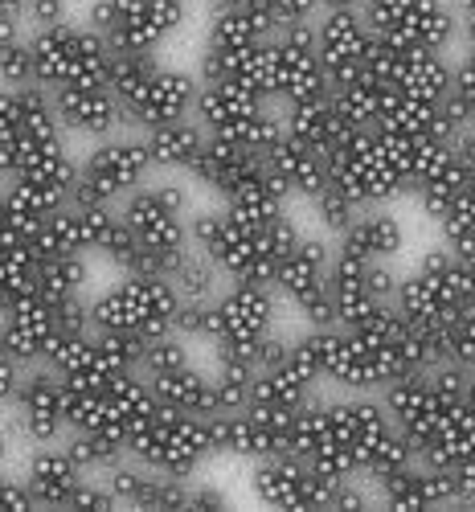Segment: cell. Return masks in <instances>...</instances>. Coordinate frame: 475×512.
Returning <instances> with one entry per match:
<instances>
[{
  "label": "cell",
  "mask_w": 475,
  "mask_h": 512,
  "mask_svg": "<svg viewBox=\"0 0 475 512\" xmlns=\"http://www.w3.org/2000/svg\"><path fill=\"white\" fill-rule=\"evenodd\" d=\"M54 111L62 132H74L86 140H107L123 132V103L111 95L107 82H82V87L54 91Z\"/></svg>",
  "instance_id": "cell-15"
},
{
  "label": "cell",
  "mask_w": 475,
  "mask_h": 512,
  "mask_svg": "<svg viewBox=\"0 0 475 512\" xmlns=\"http://www.w3.org/2000/svg\"><path fill=\"white\" fill-rule=\"evenodd\" d=\"M193 353H189V340L181 332H156L144 340V357H140V373L144 377H160V373H172V369H181L189 365Z\"/></svg>",
  "instance_id": "cell-34"
},
{
  "label": "cell",
  "mask_w": 475,
  "mask_h": 512,
  "mask_svg": "<svg viewBox=\"0 0 475 512\" xmlns=\"http://www.w3.org/2000/svg\"><path fill=\"white\" fill-rule=\"evenodd\" d=\"M459 5H471V0H459Z\"/></svg>",
  "instance_id": "cell-51"
},
{
  "label": "cell",
  "mask_w": 475,
  "mask_h": 512,
  "mask_svg": "<svg viewBox=\"0 0 475 512\" xmlns=\"http://www.w3.org/2000/svg\"><path fill=\"white\" fill-rule=\"evenodd\" d=\"M66 451L78 459L86 476H103L127 459V439L115 431H66Z\"/></svg>",
  "instance_id": "cell-30"
},
{
  "label": "cell",
  "mask_w": 475,
  "mask_h": 512,
  "mask_svg": "<svg viewBox=\"0 0 475 512\" xmlns=\"http://www.w3.org/2000/svg\"><path fill=\"white\" fill-rule=\"evenodd\" d=\"M373 29L361 9H324L316 17V54L328 70V82L340 87L365 70Z\"/></svg>",
  "instance_id": "cell-10"
},
{
  "label": "cell",
  "mask_w": 475,
  "mask_h": 512,
  "mask_svg": "<svg viewBox=\"0 0 475 512\" xmlns=\"http://www.w3.org/2000/svg\"><path fill=\"white\" fill-rule=\"evenodd\" d=\"M172 332L185 340H209L213 336V300H181L172 316Z\"/></svg>",
  "instance_id": "cell-37"
},
{
  "label": "cell",
  "mask_w": 475,
  "mask_h": 512,
  "mask_svg": "<svg viewBox=\"0 0 475 512\" xmlns=\"http://www.w3.org/2000/svg\"><path fill=\"white\" fill-rule=\"evenodd\" d=\"M127 455L152 467V472L193 480L201 463L213 459L205 414H177L160 406L136 435H127Z\"/></svg>",
  "instance_id": "cell-4"
},
{
  "label": "cell",
  "mask_w": 475,
  "mask_h": 512,
  "mask_svg": "<svg viewBox=\"0 0 475 512\" xmlns=\"http://www.w3.org/2000/svg\"><path fill=\"white\" fill-rule=\"evenodd\" d=\"M0 410H5V406H0Z\"/></svg>",
  "instance_id": "cell-52"
},
{
  "label": "cell",
  "mask_w": 475,
  "mask_h": 512,
  "mask_svg": "<svg viewBox=\"0 0 475 512\" xmlns=\"http://www.w3.org/2000/svg\"><path fill=\"white\" fill-rule=\"evenodd\" d=\"M156 410H160V402H156L152 381L144 373H123L111 386H103V431H115L127 439V435H136Z\"/></svg>",
  "instance_id": "cell-22"
},
{
  "label": "cell",
  "mask_w": 475,
  "mask_h": 512,
  "mask_svg": "<svg viewBox=\"0 0 475 512\" xmlns=\"http://www.w3.org/2000/svg\"><path fill=\"white\" fill-rule=\"evenodd\" d=\"M263 164L287 185L291 197H304V201H312V197L332 181V177H328V156L316 152V148L304 144V140H295L287 127L263 148Z\"/></svg>",
  "instance_id": "cell-17"
},
{
  "label": "cell",
  "mask_w": 475,
  "mask_h": 512,
  "mask_svg": "<svg viewBox=\"0 0 475 512\" xmlns=\"http://www.w3.org/2000/svg\"><path fill=\"white\" fill-rule=\"evenodd\" d=\"M402 246H406V226L381 205L361 209L357 222L336 238V250H349L357 259H377V263H390Z\"/></svg>",
  "instance_id": "cell-24"
},
{
  "label": "cell",
  "mask_w": 475,
  "mask_h": 512,
  "mask_svg": "<svg viewBox=\"0 0 475 512\" xmlns=\"http://www.w3.org/2000/svg\"><path fill=\"white\" fill-rule=\"evenodd\" d=\"M250 488L258 496V504L267 508H283V512H316L324 508L328 488L316 480L312 467L299 455H271L250 463Z\"/></svg>",
  "instance_id": "cell-9"
},
{
  "label": "cell",
  "mask_w": 475,
  "mask_h": 512,
  "mask_svg": "<svg viewBox=\"0 0 475 512\" xmlns=\"http://www.w3.org/2000/svg\"><path fill=\"white\" fill-rule=\"evenodd\" d=\"M86 283H91V263H86V254H54V259L37 263V295H46V300L86 295Z\"/></svg>",
  "instance_id": "cell-31"
},
{
  "label": "cell",
  "mask_w": 475,
  "mask_h": 512,
  "mask_svg": "<svg viewBox=\"0 0 475 512\" xmlns=\"http://www.w3.org/2000/svg\"><path fill=\"white\" fill-rule=\"evenodd\" d=\"M328 177L336 189L349 193L361 209L385 205L390 197L406 193V181L398 173V164L390 160L385 144L377 140L373 127H357L336 152H328Z\"/></svg>",
  "instance_id": "cell-7"
},
{
  "label": "cell",
  "mask_w": 475,
  "mask_h": 512,
  "mask_svg": "<svg viewBox=\"0 0 475 512\" xmlns=\"http://www.w3.org/2000/svg\"><path fill=\"white\" fill-rule=\"evenodd\" d=\"M21 37H33L25 9H17V5H0V41H21Z\"/></svg>",
  "instance_id": "cell-44"
},
{
  "label": "cell",
  "mask_w": 475,
  "mask_h": 512,
  "mask_svg": "<svg viewBox=\"0 0 475 512\" xmlns=\"http://www.w3.org/2000/svg\"><path fill=\"white\" fill-rule=\"evenodd\" d=\"M193 119L205 127V136L234 140L258 156L283 132V111H275L271 99H258L234 87H205V82H201Z\"/></svg>",
  "instance_id": "cell-6"
},
{
  "label": "cell",
  "mask_w": 475,
  "mask_h": 512,
  "mask_svg": "<svg viewBox=\"0 0 475 512\" xmlns=\"http://www.w3.org/2000/svg\"><path fill=\"white\" fill-rule=\"evenodd\" d=\"M312 213H316V222H320V230L328 234V238H340L344 230H349L353 222H357V213H361V205L344 193V189H336L332 181L312 197Z\"/></svg>",
  "instance_id": "cell-35"
},
{
  "label": "cell",
  "mask_w": 475,
  "mask_h": 512,
  "mask_svg": "<svg viewBox=\"0 0 475 512\" xmlns=\"http://www.w3.org/2000/svg\"><path fill=\"white\" fill-rule=\"evenodd\" d=\"M164 279L172 283V291H177L181 300H218V291L226 287L222 283L226 279L222 267L213 263L205 250H197V246H185L177 259H172Z\"/></svg>",
  "instance_id": "cell-28"
},
{
  "label": "cell",
  "mask_w": 475,
  "mask_h": 512,
  "mask_svg": "<svg viewBox=\"0 0 475 512\" xmlns=\"http://www.w3.org/2000/svg\"><path fill=\"white\" fill-rule=\"evenodd\" d=\"M263 9L271 13L275 21V33L287 29V25H304V21H316L324 9L320 0H263Z\"/></svg>",
  "instance_id": "cell-39"
},
{
  "label": "cell",
  "mask_w": 475,
  "mask_h": 512,
  "mask_svg": "<svg viewBox=\"0 0 475 512\" xmlns=\"http://www.w3.org/2000/svg\"><path fill=\"white\" fill-rule=\"evenodd\" d=\"M115 209H119L123 226L132 230L148 250L164 254V259H172L177 250L189 246V218H181L177 209H168L160 201V193L152 189V181L140 185V189H132Z\"/></svg>",
  "instance_id": "cell-13"
},
{
  "label": "cell",
  "mask_w": 475,
  "mask_h": 512,
  "mask_svg": "<svg viewBox=\"0 0 475 512\" xmlns=\"http://www.w3.org/2000/svg\"><path fill=\"white\" fill-rule=\"evenodd\" d=\"M197 78L205 87H234L258 99H271V41L263 46H205Z\"/></svg>",
  "instance_id": "cell-14"
},
{
  "label": "cell",
  "mask_w": 475,
  "mask_h": 512,
  "mask_svg": "<svg viewBox=\"0 0 475 512\" xmlns=\"http://www.w3.org/2000/svg\"><path fill=\"white\" fill-rule=\"evenodd\" d=\"M197 95H201V78L197 74L160 66L152 74V82L140 91V99L123 107V127H127V132L144 136V132H152V127H160V123L189 119L193 107H197Z\"/></svg>",
  "instance_id": "cell-11"
},
{
  "label": "cell",
  "mask_w": 475,
  "mask_h": 512,
  "mask_svg": "<svg viewBox=\"0 0 475 512\" xmlns=\"http://www.w3.org/2000/svg\"><path fill=\"white\" fill-rule=\"evenodd\" d=\"M152 189L160 193V201L168 209H177L181 218H189V213H193V189L181 181V173H168L164 181H152Z\"/></svg>",
  "instance_id": "cell-41"
},
{
  "label": "cell",
  "mask_w": 475,
  "mask_h": 512,
  "mask_svg": "<svg viewBox=\"0 0 475 512\" xmlns=\"http://www.w3.org/2000/svg\"><path fill=\"white\" fill-rule=\"evenodd\" d=\"M74 508H86V512H111V508H119V500L111 496V488H107L103 480H91V476H86V480L70 492V500H66V512H74Z\"/></svg>",
  "instance_id": "cell-40"
},
{
  "label": "cell",
  "mask_w": 475,
  "mask_h": 512,
  "mask_svg": "<svg viewBox=\"0 0 475 512\" xmlns=\"http://www.w3.org/2000/svg\"><path fill=\"white\" fill-rule=\"evenodd\" d=\"M205 140H209L205 127L193 115L160 123V127H152V132H144V144H148V156H152L156 173H181V177L193 173V164L205 152Z\"/></svg>",
  "instance_id": "cell-23"
},
{
  "label": "cell",
  "mask_w": 475,
  "mask_h": 512,
  "mask_svg": "<svg viewBox=\"0 0 475 512\" xmlns=\"http://www.w3.org/2000/svg\"><path fill=\"white\" fill-rule=\"evenodd\" d=\"M254 365L246 361H213V410L209 414H238L250 406V386H254Z\"/></svg>",
  "instance_id": "cell-32"
},
{
  "label": "cell",
  "mask_w": 475,
  "mask_h": 512,
  "mask_svg": "<svg viewBox=\"0 0 475 512\" xmlns=\"http://www.w3.org/2000/svg\"><path fill=\"white\" fill-rule=\"evenodd\" d=\"M320 95H332V82L316 46H295V41L275 37L271 41V103L287 107V103L320 99Z\"/></svg>",
  "instance_id": "cell-16"
},
{
  "label": "cell",
  "mask_w": 475,
  "mask_h": 512,
  "mask_svg": "<svg viewBox=\"0 0 475 512\" xmlns=\"http://www.w3.org/2000/svg\"><path fill=\"white\" fill-rule=\"evenodd\" d=\"M332 250H336V242H328V238H316V234L299 238L295 250L271 275V287H275L279 300L304 304L308 295L324 291L328 287V267H332Z\"/></svg>",
  "instance_id": "cell-18"
},
{
  "label": "cell",
  "mask_w": 475,
  "mask_h": 512,
  "mask_svg": "<svg viewBox=\"0 0 475 512\" xmlns=\"http://www.w3.org/2000/svg\"><path fill=\"white\" fill-rule=\"evenodd\" d=\"M66 9H70V0H25L29 29L37 33V29H50V25H58V21H70Z\"/></svg>",
  "instance_id": "cell-42"
},
{
  "label": "cell",
  "mask_w": 475,
  "mask_h": 512,
  "mask_svg": "<svg viewBox=\"0 0 475 512\" xmlns=\"http://www.w3.org/2000/svg\"><path fill=\"white\" fill-rule=\"evenodd\" d=\"M82 480H86V472L78 467V459L66 451V443L62 447H54V443L37 447L29 467H25V476H21L25 492L33 496V508H66L70 492Z\"/></svg>",
  "instance_id": "cell-19"
},
{
  "label": "cell",
  "mask_w": 475,
  "mask_h": 512,
  "mask_svg": "<svg viewBox=\"0 0 475 512\" xmlns=\"http://www.w3.org/2000/svg\"><path fill=\"white\" fill-rule=\"evenodd\" d=\"M283 111V127L295 136V140H304V144H312L316 152H336L344 140H349L357 127L340 115V107H336V99L332 95H320V99H304V103H287V107H279Z\"/></svg>",
  "instance_id": "cell-21"
},
{
  "label": "cell",
  "mask_w": 475,
  "mask_h": 512,
  "mask_svg": "<svg viewBox=\"0 0 475 512\" xmlns=\"http://www.w3.org/2000/svg\"><path fill=\"white\" fill-rule=\"evenodd\" d=\"M459 25H463V33H467V46H475V0H471V5H463Z\"/></svg>",
  "instance_id": "cell-48"
},
{
  "label": "cell",
  "mask_w": 475,
  "mask_h": 512,
  "mask_svg": "<svg viewBox=\"0 0 475 512\" xmlns=\"http://www.w3.org/2000/svg\"><path fill=\"white\" fill-rule=\"evenodd\" d=\"M37 82V62H33V37L21 41H0V87H33Z\"/></svg>",
  "instance_id": "cell-36"
},
{
  "label": "cell",
  "mask_w": 475,
  "mask_h": 512,
  "mask_svg": "<svg viewBox=\"0 0 475 512\" xmlns=\"http://www.w3.org/2000/svg\"><path fill=\"white\" fill-rule=\"evenodd\" d=\"M21 377H25V365L13 361L5 349H0V406H9V402H13V394H17V386H21Z\"/></svg>",
  "instance_id": "cell-45"
},
{
  "label": "cell",
  "mask_w": 475,
  "mask_h": 512,
  "mask_svg": "<svg viewBox=\"0 0 475 512\" xmlns=\"http://www.w3.org/2000/svg\"><path fill=\"white\" fill-rule=\"evenodd\" d=\"M275 41V21L263 9V0H250V5H222L213 9L209 29H205V46H263Z\"/></svg>",
  "instance_id": "cell-26"
},
{
  "label": "cell",
  "mask_w": 475,
  "mask_h": 512,
  "mask_svg": "<svg viewBox=\"0 0 475 512\" xmlns=\"http://www.w3.org/2000/svg\"><path fill=\"white\" fill-rule=\"evenodd\" d=\"M148 381H152V394L164 410H177V414H209L213 410V381L193 361L172 373L148 377Z\"/></svg>",
  "instance_id": "cell-27"
},
{
  "label": "cell",
  "mask_w": 475,
  "mask_h": 512,
  "mask_svg": "<svg viewBox=\"0 0 475 512\" xmlns=\"http://www.w3.org/2000/svg\"><path fill=\"white\" fill-rule=\"evenodd\" d=\"M0 508H33V496L25 492L21 480H9L0 472Z\"/></svg>",
  "instance_id": "cell-46"
},
{
  "label": "cell",
  "mask_w": 475,
  "mask_h": 512,
  "mask_svg": "<svg viewBox=\"0 0 475 512\" xmlns=\"http://www.w3.org/2000/svg\"><path fill=\"white\" fill-rule=\"evenodd\" d=\"M181 295L172 291L164 275H119L107 291L91 300V320L95 332H136V336H156L172 328Z\"/></svg>",
  "instance_id": "cell-2"
},
{
  "label": "cell",
  "mask_w": 475,
  "mask_h": 512,
  "mask_svg": "<svg viewBox=\"0 0 475 512\" xmlns=\"http://www.w3.org/2000/svg\"><path fill=\"white\" fill-rule=\"evenodd\" d=\"M365 0H320V9H361Z\"/></svg>",
  "instance_id": "cell-49"
},
{
  "label": "cell",
  "mask_w": 475,
  "mask_h": 512,
  "mask_svg": "<svg viewBox=\"0 0 475 512\" xmlns=\"http://www.w3.org/2000/svg\"><path fill=\"white\" fill-rule=\"evenodd\" d=\"M164 62L156 54H111V66H107V87L111 95L127 107V103H136L140 91L152 82V74L160 70Z\"/></svg>",
  "instance_id": "cell-33"
},
{
  "label": "cell",
  "mask_w": 475,
  "mask_h": 512,
  "mask_svg": "<svg viewBox=\"0 0 475 512\" xmlns=\"http://www.w3.org/2000/svg\"><path fill=\"white\" fill-rule=\"evenodd\" d=\"M152 156L140 132L107 136L91 148V156L78 160V181L70 189V205H119L132 189L152 181Z\"/></svg>",
  "instance_id": "cell-3"
},
{
  "label": "cell",
  "mask_w": 475,
  "mask_h": 512,
  "mask_svg": "<svg viewBox=\"0 0 475 512\" xmlns=\"http://www.w3.org/2000/svg\"><path fill=\"white\" fill-rule=\"evenodd\" d=\"M279 295L271 283H226L213 300V340H258L275 328Z\"/></svg>",
  "instance_id": "cell-12"
},
{
  "label": "cell",
  "mask_w": 475,
  "mask_h": 512,
  "mask_svg": "<svg viewBox=\"0 0 475 512\" xmlns=\"http://www.w3.org/2000/svg\"><path fill=\"white\" fill-rule=\"evenodd\" d=\"M21 136V107H17V91L0 87V148H9Z\"/></svg>",
  "instance_id": "cell-43"
},
{
  "label": "cell",
  "mask_w": 475,
  "mask_h": 512,
  "mask_svg": "<svg viewBox=\"0 0 475 512\" xmlns=\"http://www.w3.org/2000/svg\"><path fill=\"white\" fill-rule=\"evenodd\" d=\"M33 62H37V87H46V91L82 87V82H107L111 46L86 21L82 25L58 21L50 29L33 33Z\"/></svg>",
  "instance_id": "cell-1"
},
{
  "label": "cell",
  "mask_w": 475,
  "mask_h": 512,
  "mask_svg": "<svg viewBox=\"0 0 475 512\" xmlns=\"http://www.w3.org/2000/svg\"><path fill=\"white\" fill-rule=\"evenodd\" d=\"M189 508H226V496H222L218 488H209V484H193Z\"/></svg>",
  "instance_id": "cell-47"
},
{
  "label": "cell",
  "mask_w": 475,
  "mask_h": 512,
  "mask_svg": "<svg viewBox=\"0 0 475 512\" xmlns=\"http://www.w3.org/2000/svg\"><path fill=\"white\" fill-rule=\"evenodd\" d=\"M185 0H91L86 25L107 37L111 54H156L181 29Z\"/></svg>",
  "instance_id": "cell-5"
},
{
  "label": "cell",
  "mask_w": 475,
  "mask_h": 512,
  "mask_svg": "<svg viewBox=\"0 0 475 512\" xmlns=\"http://www.w3.org/2000/svg\"><path fill=\"white\" fill-rule=\"evenodd\" d=\"M447 357L463 369H475V308H463L447 324Z\"/></svg>",
  "instance_id": "cell-38"
},
{
  "label": "cell",
  "mask_w": 475,
  "mask_h": 512,
  "mask_svg": "<svg viewBox=\"0 0 475 512\" xmlns=\"http://www.w3.org/2000/svg\"><path fill=\"white\" fill-rule=\"evenodd\" d=\"M451 78H455V62H447V54L406 46L390 87L410 99H422V103H439L451 91Z\"/></svg>",
  "instance_id": "cell-25"
},
{
  "label": "cell",
  "mask_w": 475,
  "mask_h": 512,
  "mask_svg": "<svg viewBox=\"0 0 475 512\" xmlns=\"http://www.w3.org/2000/svg\"><path fill=\"white\" fill-rule=\"evenodd\" d=\"M263 168V156L258 152H250V148H242V144H234V140H218V136H209L205 140V152H201V160L193 164V181L201 185V189H209L218 201H226V197H234L238 189H242V181L250 177V173H258Z\"/></svg>",
  "instance_id": "cell-20"
},
{
  "label": "cell",
  "mask_w": 475,
  "mask_h": 512,
  "mask_svg": "<svg viewBox=\"0 0 475 512\" xmlns=\"http://www.w3.org/2000/svg\"><path fill=\"white\" fill-rule=\"evenodd\" d=\"M459 62H463V66H471V70H475V46H467V54H463V58H459Z\"/></svg>",
  "instance_id": "cell-50"
},
{
  "label": "cell",
  "mask_w": 475,
  "mask_h": 512,
  "mask_svg": "<svg viewBox=\"0 0 475 512\" xmlns=\"http://www.w3.org/2000/svg\"><path fill=\"white\" fill-rule=\"evenodd\" d=\"M332 99H336L340 115L349 119L353 127H377L381 115H385V103H390V87L361 70L357 78H349V82H340V87H332Z\"/></svg>",
  "instance_id": "cell-29"
},
{
  "label": "cell",
  "mask_w": 475,
  "mask_h": 512,
  "mask_svg": "<svg viewBox=\"0 0 475 512\" xmlns=\"http://www.w3.org/2000/svg\"><path fill=\"white\" fill-rule=\"evenodd\" d=\"M13 418L21 435L33 447H50L66 435V402H62V377L46 365H29L21 386L13 394Z\"/></svg>",
  "instance_id": "cell-8"
}]
</instances>
